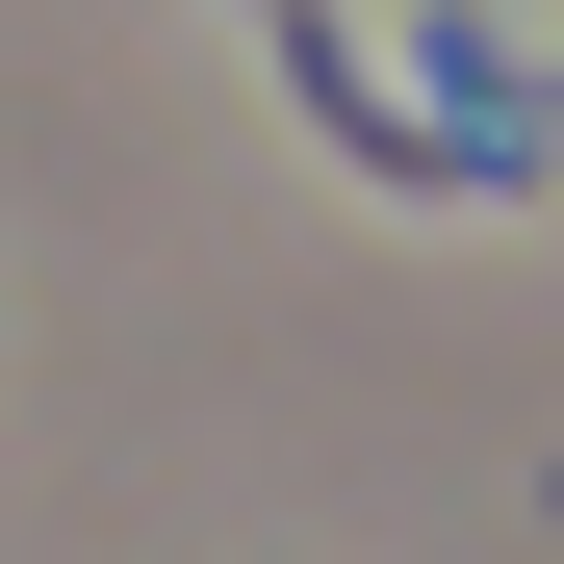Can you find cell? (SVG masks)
Returning a JSON list of instances; mask_svg holds the SVG:
<instances>
[{
    "instance_id": "cell-1",
    "label": "cell",
    "mask_w": 564,
    "mask_h": 564,
    "mask_svg": "<svg viewBox=\"0 0 564 564\" xmlns=\"http://www.w3.org/2000/svg\"><path fill=\"white\" fill-rule=\"evenodd\" d=\"M539 154H564V52H539Z\"/></svg>"
}]
</instances>
